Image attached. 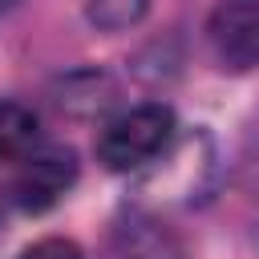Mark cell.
<instances>
[{
	"instance_id": "52a82bcc",
	"label": "cell",
	"mask_w": 259,
	"mask_h": 259,
	"mask_svg": "<svg viewBox=\"0 0 259 259\" xmlns=\"http://www.w3.org/2000/svg\"><path fill=\"white\" fill-rule=\"evenodd\" d=\"M16 259H81V247L73 239H36L32 247H24Z\"/></svg>"
},
{
	"instance_id": "5b68a950",
	"label": "cell",
	"mask_w": 259,
	"mask_h": 259,
	"mask_svg": "<svg viewBox=\"0 0 259 259\" xmlns=\"http://www.w3.org/2000/svg\"><path fill=\"white\" fill-rule=\"evenodd\" d=\"M36 142V113L20 101H0V162L20 158Z\"/></svg>"
},
{
	"instance_id": "3957f363",
	"label": "cell",
	"mask_w": 259,
	"mask_h": 259,
	"mask_svg": "<svg viewBox=\"0 0 259 259\" xmlns=\"http://www.w3.org/2000/svg\"><path fill=\"white\" fill-rule=\"evenodd\" d=\"M210 36L231 69L259 65V0H223L210 20Z\"/></svg>"
},
{
	"instance_id": "ba28073f",
	"label": "cell",
	"mask_w": 259,
	"mask_h": 259,
	"mask_svg": "<svg viewBox=\"0 0 259 259\" xmlns=\"http://www.w3.org/2000/svg\"><path fill=\"white\" fill-rule=\"evenodd\" d=\"M8 4H12V0H0V12H4V8H8Z\"/></svg>"
},
{
	"instance_id": "277c9868",
	"label": "cell",
	"mask_w": 259,
	"mask_h": 259,
	"mask_svg": "<svg viewBox=\"0 0 259 259\" xmlns=\"http://www.w3.org/2000/svg\"><path fill=\"white\" fill-rule=\"evenodd\" d=\"M101 259H182L174 235L154 219H125L109 231Z\"/></svg>"
},
{
	"instance_id": "8992f818",
	"label": "cell",
	"mask_w": 259,
	"mask_h": 259,
	"mask_svg": "<svg viewBox=\"0 0 259 259\" xmlns=\"http://www.w3.org/2000/svg\"><path fill=\"white\" fill-rule=\"evenodd\" d=\"M142 12H146V0H89V20L109 32L134 24Z\"/></svg>"
},
{
	"instance_id": "6da1fadb",
	"label": "cell",
	"mask_w": 259,
	"mask_h": 259,
	"mask_svg": "<svg viewBox=\"0 0 259 259\" xmlns=\"http://www.w3.org/2000/svg\"><path fill=\"white\" fill-rule=\"evenodd\" d=\"M170 134H174V113L166 105H138L101 130L97 162L105 170H138L166 150Z\"/></svg>"
},
{
	"instance_id": "7a4b0ae2",
	"label": "cell",
	"mask_w": 259,
	"mask_h": 259,
	"mask_svg": "<svg viewBox=\"0 0 259 259\" xmlns=\"http://www.w3.org/2000/svg\"><path fill=\"white\" fill-rule=\"evenodd\" d=\"M77 178V162L69 150H45L36 158H28L12 182V194H16V206L24 210H49Z\"/></svg>"
}]
</instances>
